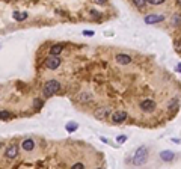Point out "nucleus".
Segmentation results:
<instances>
[{"mask_svg": "<svg viewBox=\"0 0 181 169\" xmlns=\"http://www.w3.org/2000/svg\"><path fill=\"white\" fill-rule=\"evenodd\" d=\"M92 98H94V95L90 94V92H82V94H79V97H77V100H79L80 103H88V101H92Z\"/></svg>", "mask_w": 181, "mask_h": 169, "instance_id": "nucleus-12", "label": "nucleus"}, {"mask_svg": "<svg viewBox=\"0 0 181 169\" xmlns=\"http://www.w3.org/2000/svg\"><path fill=\"white\" fill-rule=\"evenodd\" d=\"M165 20V15H155V14H151V15H145L143 21L146 24H155V23H162Z\"/></svg>", "mask_w": 181, "mask_h": 169, "instance_id": "nucleus-8", "label": "nucleus"}, {"mask_svg": "<svg viewBox=\"0 0 181 169\" xmlns=\"http://www.w3.org/2000/svg\"><path fill=\"white\" fill-rule=\"evenodd\" d=\"M148 160V148L146 147H139L136 150L134 156H133V165L134 166H142L145 165Z\"/></svg>", "mask_w": 181, "mask_h": 169, "instance_id": "nucleus-2", "label": "nucleus"}, {"mask_svg": "<svg viewBox=\"0 0 181 169\" xmlns=\"http://www.w3.org/2000/svg\"><path fill=\"white\" fill-rule=\"evenodd\" d=\"M45 66H47L49 69H56V68H59L60 66V58L59 56H53V55H50L47 59H45Z\"/></svg>", "mask_w": 181, "mask_h": 169, "instance_id": "nucleus-3", "label": "nucleus"}, {"mask_svg": "<svg viewBox=\"0 0 181 169\" xmlns=\"http://www.w3.org/2000/svg\"><path fill=\"white\" fill-rule=\"evenodd\" d=\"M139 107H141L142 112H145V113H151V112H154V109H155V101L151 100V98H146V100L141 101Z\"/></svg>", "mask_w": 181, "mask_h": 169, "instance_id": "nucleus-4", "label": "nucleus"}, {"mask_svg": "<svg viewBox=\"0 0 181 169\" xmlns=\"http://www.w3.org/2000/svg\"><path fill=\"white\" fill-rule=\"evenodd\" d=\"M89 14H90V17H92V18H100V17H101V14H100L97 9H90Z\"/></svg>", "mask_w": 181, "mask_h": 169, "instance_id": "nucleus-21", "label": "nucleus"}, {"mask_svg": "<svg viewBox=\"0 0 181 169\" xmlns=\"http://www.w3.org/2000/svg\"><path fill=\"white\" fill-rule=\"evenodd\" d=\"M94 2L97 5H104V3H107V0H94Z\"/></svg>", "mask_w": 181, "mask_h": 169, "instance_id": "nucleus-26", "label": "nucleus"}, {"mask_svg": "<svg viewBox=\"0 0 181 169\" xmlns=\"http://www.w3.org/2000/svg\"><path fill=\"white\" fill-rule=\"evenodd\" d=\"M33 107H35V109H41V107H42V101H41L39 98H35V100H33Z\"/></svg>", "mask_w": 181, "mask_h": 169, "instance_id": "nucleus-22", "label": "nucleus"}, {"mask_svg": "<svg viewBox=\"0 0 181 169\" xmlns=\"http://www.w3.org/2000/svg\"><path fill=\"white\" fill-rule=\"evenodd\" d=\"M12 17H14V20H17V21H24V20L29 17V14H27V12H14Z\"/></svg>", "mask_w": 181, "mask_h": 169, "instance_id": "nucleus-15", "label": "nucleus"}, {"mask_svg": "<svg viewBox=\"0 0 181 169\" xmlns=\"http://www.w3.org/2000/svg\"><path fill=\"white\" fill-rule=\"evenodd\" d=\"M180 23H181V18H180V14H175L171 20V24L174 27H180Z\"/></svg>", "mask_w": 181, "mask_h": 169, "instance_id": "nucleus-17", "label": "nucleus"}, {"mask_svg": "<svg viewBox=\"0 0 181 169\" xmlns=\"http://www.w3.org/2000/svg\"><path fill=\"white\" fill-rule=\"evenodd\" d=\"M115 61L119 65H128V63H131V56L130 55H125V53H119V55H116Z\"/></svg>", "mask_w": 181, "mask_h": 169, "instance_id": "nucleus-9", "label": "nucleus"}, {"mask_svg": "<svg viewBox=\"0 0 181 169\" xmlns=\"http://www.w3.org/2000/svg\"><path fill=\"white\" fill-rule=\"evenodd\" d=\"M110 118H112V123L113 124H121V123H124V121L128 118V115L124 110H118V112H113Z\"/></svg>", "mask_w": 181, "mask_h": 169, "instance_id": "nucleus-6", "label": "nucleus"}, {"mask_svg": "<svg viewBox=\"0 0 181 169\" xmlns=\"http://www.w3.org/2000/svg\"><path fill=\"white\" fill-rule=\"evenodd\" d=\"M133 3L136 8H143L146 5V0H133Z\"/></svg>", "mask_w": 181, "mask_h": 169, "instance_id": "nucleus-18", "label": "nucleus"}, {"mask_svg": "<svg viewBox=\"0 0 181 169\" xmlns=\"http://www.w3.org/2000/svg\"><path fill=\"white\" fill-rule=\"evenodd\" d=\"M175 71H177V72H181V63H180V62L177 63V66H175Z\"/></svg>", "mask_w": 181, "mask_h": 169, "instance_id": "nucleus-27", "label": "nucleus"}, {"mask_svg": "<svg viewBox=\"0 0 181 169\" xmlns=\"http://www.w3.org/2000/svg\"><path fill=\"white\" fill-rule=\"evenodd\" d=\"M110 112H112V107H110V106L98 107V109L94 112V116H95L97 119H106V118L110 115Z\"/></svg>", "mask_w": 181, "mask_h": 169, "instance_id": "nucleus-7", "label": "nucleus"}, {"mask_svg": "<svg viewBox=\"0 0 181 169\" xmlns=\"http://www.w3.org/2000/svg\"><path fill=\"white\" fill-rule=\"evenodd\" d=\"M180 2H181V0H177V3H178V5H180Z\"/></svg>", "mask_w": 181, "mask_h": 169, "instance_id": "nucleus-30", "label": "nucleus"}, {"mask_svg": "<svg viewBox=\"0 0 181 169\" xmlns=\"http://www.w3.org/2000/svg\"><path fill=\"white\" fill-rule=\"evenodd\" d=\"M11 118V112L8 110H0V119H9Z\"/></svg>", "mask_w": 181, "mask_h": 169, "instance_id": "nucleus-20", "label": "nucleus"}, {"mask_svg": "<svg viewBox=\"0 0 181 169\" xmlns=\"http://www.w3.org/2000/svg\"><path fill=\"white\" fill-rule=\"evenodd\" d=\"M18 153H20L18 145H17V143H12V145H9V147L6 148V151H5V157L9 159V160H14V159L18 157Z\"/></svg>", "mask_w": 181, "mask_h": 169, "instance_id": "nucleus-5", "label": "nucleus"}, {"mask_svg": "<svg viewBox=\"0 0 181 169\" xmlns=\"http://www.w3.org/2000/svg\"><path fill=\"white\" fill-rule=\"evenodd\" d=\"M62 52H63V45H60V44H56V45L50 47V55H53V56H59Z\"/></svg>", "mask_w": 181, "mask_h": 169, "instance_id": "nucleus-13", "label": "nucleus"}, {"mask_svg": "<svg viewBox=\"0 0 181 169\" xmlns=\"http://www.w3.org/2000/svg\"><path fill=\"white\" fill-rule=\"evenodd\" d=\"M166 0H146V3L149 5H154V6H158V5H163Z\"/></svg>", "mask_w": 181, "mask_h": 169, "instance_id": "nucleus-19", "label": "nucleus"}, {"mask_svg": "<svg viewBox=\"0 0 181 169\" xmlns=\"http://www.w3.org/2000/svg\"><path fill=\"white\" fill-rule=\"evenodd\" d=\"M175 45H177V52L180 53V41H177V44H175Z\"/></svg>", "mask_w": 181, "mask_h": 169, "instance_id": "nucleus-28", "label": "nucleus"}, {"mask_svg": "<svg viewBox=\"0 0 181 169\" xmlns=\"http://www.w3.org/2000/svg\"><path fill=\"white\" fill-rule=\"evenodd\" d=\"M158 156H160V159H162L163 162H172V160L175 159V153H174V151H169V150L162 151Z\"/></svg>", "mask_w": 181, "mask_h": 169, "instance_id": "nucleus-11", "label": "nucleus"}, {"mask_svg": "<svg viewBox=\"0 0 181 169\" xmlns=\"http://www.w3.org/2000/svg\"><path fill=\"white\" fill-rule=\"evenodd\" d=\"M59 89H60V83L57 80H49L42 88V95L45 98H50V97L59 92Z\"/></svg>", "mask_w": 181, "mask_h": 169, "instance_id": "nucleus-1", "label": "nucleus"}, {"mask_svg": "<svg viewBox=\"0 0 181 169\" xmlns=\"http://www.w3.org/2000/svg\"><path fill=\"white\" fill-rule=\"evenodd\" d=\"M77 128H79V124L74 123V121H70V123H66V125H65V130L68 133H74Z\"/></svg>", "mask_w": 181, "mask_h": 169, "instance_id": "nucleus-14", "label": "nucleus"}, {"mask_svg": "<svg viewBox=\"0 0 181 169\" xmlns=\"http://www.w3.org/2000/svg\"><path fill=\"white\" fill-rule=\"evenodd\" d=\"M125 140H127V136H124V134H122V136H118V137H116V142H118V143H124Z\"/></svg>", "mask_w": 181, "mask_h": 169, "instance_id": "nucleus-24", "label": "nucleus"}, {"mask_svg": "<svg viewBox=\"0 0 181 169\" xmlns=\"http://www.w3.org/2000/svg\"><path fill=\"white\" fill-rule=\"evenodd\" d=\"M178 104H180L178 98H177V100H175V98H172V100L169 101V104H168V109H169L171 112H174V110H177V109H178Z\"/></svg>", "mask_w": 181, "mask_h": 169, "instance_id": "nucleus-16", "label": "nucleus"}, {"mask_svg": "<svg viewBox=\"0 0 181 169\" xmlns=\"http://www.w3.org/2000/svg\"><path fill=\"white\" fill-rule=\"evenodd\" d=\"M82 35H85V36H94V35H95V32H94V30H83V32H82Z\"/></svg>", "mask_w": 181, "mask_h": 169, "instance_id": "nucleus-23", "label": "nucleus"}, {"mask_svg": "<svg viewBox=\"0 0 181 169\" xmlns=\"http://www.w3.org/2000/svg\"><path fill=\"white\" fill-rule=\"evenodd\" d=\"M83 168H85L83 163H74L73 165V169H83Z\"/></svg>", "mask_w": 181, "mask_h": 169, "instance_id": "nucleus-25", "label": "nucleus"}, {"mask_svg": "<svg viewBox=\"0 0 181 169\" xmlns=\"http://www.w3.org/2000/svg\"><path fill=\"white\" fill-rule=\"evenodd\" d=\"M100 139H101V140H103V142H104V143H109V140H107V139H106V137H103V136H101V137H100Z\"/></svg>", "mask_w": 181, "mask_h": 169, "instance_id": "nucleus-29", "label": "nucleus"}, {"mask_svg": "<svg viewBox=\"0 0 181 169\" xmlns=\"http://www.w3.org/2000/svg\"><path fill=\"white\" fill-rule=\"evenodd\" d=\"M21 148L24 150V151H33V148H35V140L33 139H24L21 142Z\"/></svg>", "mask_w": 181, "mask_h": 169, "instance_id": "nucleus-10", "label": "nucleus"}]
</instances>
